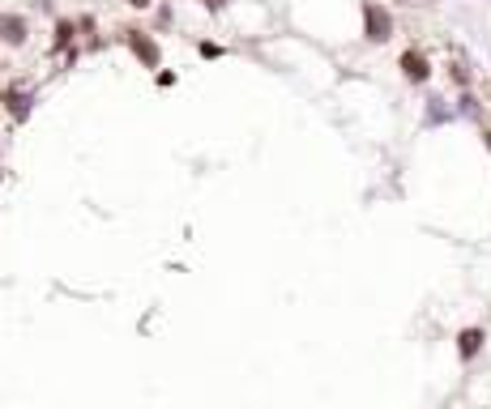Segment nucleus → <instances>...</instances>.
Wrapping results in <instances>:
<instances>
[{
  "instance_id": "1",
  "label": "nucleus",
  "mask_w": 491,
  "mask_h": 409,
  "mask_svg": "<svg viewBox=\"0 0 491 409\" xmlns=\"http://www.w3.org/2000/svg\"><path fill=\"white\" fill-rule=\"evenodd\" d=\"M363 21H367V39H372V43H385V39L393 35V17H389V9L372 5V0L363 5Z\"/></svg>"
},
{
  "instance_id": "2",
  "label": "nucleus",
  "mask_w": 491,
  "mask_h": 409,
  "mask_svg": "<svg viewBox=\"0 0 491 409\" xmlns=\"http://www.w3.org/2000/svg\"><path fill=\"white\" fill-rule=\"evenodd\" d=\"M129 47H133V56L145 64V68H158V60H163V51H158V43L145 35V30H129Z\"/></svg>"
},
{
  "instance_id": "3",
  "label": "nucleus",
  "mask_w": 491,
  "mask_h": 409,
  "mask_svg": "<svg viewBox=\"0 0 491 409\" xmlns=\"http://www.w3.org/2000/svg\"><path fill=\"white\" fill-rule=\"evenodd\" d=\"M26 17L21 13H0V43H9V47H21L26 43Z\"/></svg>"
},
{
  "instance_id": "4",
  "label": "nucleus",
  "mask_w": 491,
  "mask_h": 409,
  "mask_svg": "<svg viewBox=\"0 0 491 409\" xmlns=\"http://www.w3.org/2000/svg\"><path fill=\"white\" fill-rule=\"evenodd\" d=\"M0 102H5V111H9L13 120H26V115H30V102H35V94H30L26 86H9Z\"/></svg>"
},
{
  "instance_id": "5",
  "label": "nucleus",
  "mask_w": 491,
  "mask_h": 409,
  "mask_svg": "<svg viewBox=\"0 0 491 409\" xmlns=\"http://www.w3.org/2000/svg\"><path fill=\"white\" fill-rule=\"evenodd\" d=\"M479 350H483V328H461L457 332V354L470 363V358H479Z\"/></svg>"
},
{
  "instance_id": "6",
  "label": "nucleus",
  "mask_w": 491,
  "mask_h": 409,
  "mask_svg": "<svg viewBox=\"0 0 491 409\" xmlns=\"http://www.w3.org/2000/svg\"><path fill=\"white\" fill-rule=\"evenodd\" d=\"M402 73L410 77V82H427V77H432V68H427V60L419 56V51H406V56H402Z\"/></svg>"
},
{
  "instance_id": "7",
  "label": "nucleus",
  "mask_w": 491,
  "mask_h": 409,
  "mask_svg": "<svg viewBox=\"0 0 491 409\" xmlns=\"http://www.w3.org/2000/svg\"><path fill=\"white\" fill-rule=\"evenodd\" d=\"M73 39V21H56V43H68Z\"/></svg>"
},
{
  "instance_id": "8",
  "label": "nucleus",
  "mask_w": 491,
  "mask_h": 409,
  "mask_svg": "<svg viewBox=\"0 0 491 409\" xmlns=\"http://www.w3.org/2000/svg\"><path fill=\"white\" fill-rule=\"evenodd\" d=\"M205 5H210V9H223V5H227V0H205Z\"/></svg>"
},
{
  "instance_id": "9",
  "label": "nucleus",
  "mask_w": 491,
  "mask_h": 409,
  "mask_svg": "<svg viewBox=\"0 0 491 409\" xmlns=\"http://www.w3.org/2000/svg\"><path fill=\"white\" fill-rule=\"evenodd\" d=\"M129 5H133V9H145V5H150V0H129Z\"/></svg>"
}]
</instances>
